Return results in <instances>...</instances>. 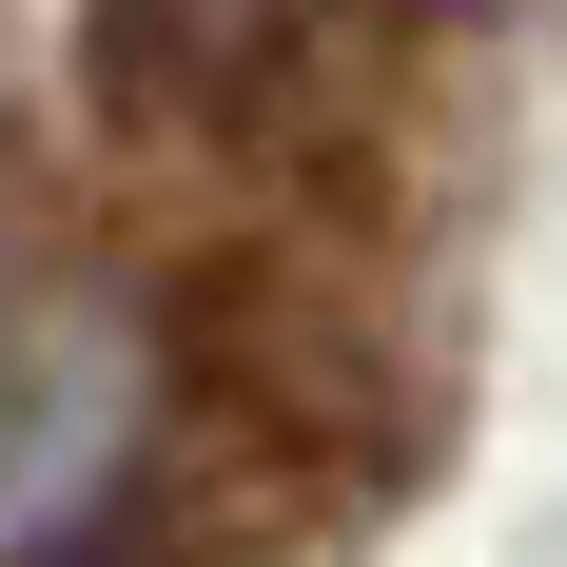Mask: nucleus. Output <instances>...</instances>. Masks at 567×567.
Returning a JSON list of instances; mask_svg holds the SVG:
<instances>
[{"instance_id":"1","label":"nucleus","mask_w":567,"mask_h":567,"mask_svg":"<svg viewBox=\"0 0 567 567\" xmlns=\"http://www.w3.org/2000/svg\"><path fill=\"white\" fill-rule=\"evenodd\" d=\"M137 451H157V333H137V293H99V275L0 293V567H59L137 489Z\"/></svg>"},{"instance_id":"2","label":"nucleus","mask_w":567,"mask_h":567,"mask_svg":"<svg viewBox=\"0 0 567 567\" xmlns=\"http://www.w3.org/2000/svg\"><path fill=\"white\" fill-rule=\"evenodd\" d=\"M293 20H313V0H99V40H117L137 99H255L293 59Z\"/></svg>"}]
</instances>
